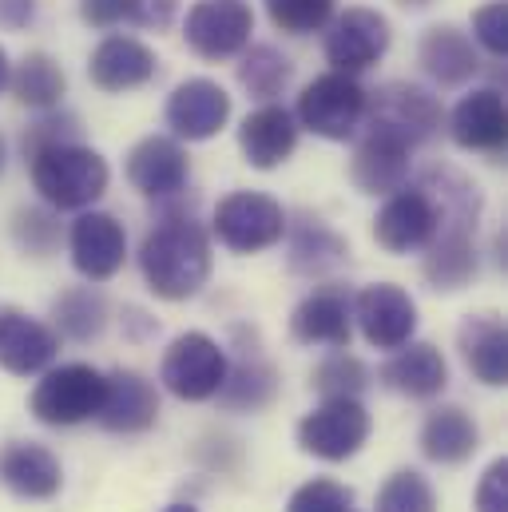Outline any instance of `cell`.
Listing matches in <instances>:
<instances>
[{
    "label": "cell",
    "mask_w": 508,
    "mask_h": 512,
    "mask_svg": "<svg viewBox=\"0 0 508 512\" xmlns=\"http://www.w3.org/2000/svg\"><path fill=\"white\" fill-rule=\"evenodd\" d=\"M179 12V0H127V20L139 28L163 32Z\"/></svg>",
    "instance_id": "42"
},
{
    "label": "cell",
    "mask_w": 508,
    "mask_h": 512,
    "mask_svg": "<svg viewBox=\"0 0 508 512\" xmlns=\"http://www.w3.org/2000/svg\"><path fill=\"white\" fill-rule=\"evenodd\" d=\"M100 405H104V374L88 362L48 366L28 397L32 417L52 429H72V425L92 421Z\"/></svg>",
    "instance_id": "3"
},
{
    "label": "cell",
    "mask_w": 508,
    "mask_h": 512,
    "mask_svg": "<svg viewBox=\"0 0 508 512\" xmlns=\"http://www.w3.org/2000/svg\"><path fill=\"white\" fill-rule=\"evenodd\" d=\"M191 163L179 139L171 135H147L127 155V183L147 199H171L187 187Z\"/></svg>",
    "instance_id": "16"
},
{
    "label": "cell",
    "mask_w": 508,
    "mask_h": 512,
    "mask_svg": "<svg viewBox=\"0 0 508 512\" xmlns=\"http://www.w3.org/2000/svg\"><path fill=\"white\" fill-rule=\"evenodd\" d=\"M290 231V227H286ZM350 255V247H346V239L342 235H334L322 219H298L294 223V231H290V266L298 270V274H326V270H334V266H342Z\"/></svg>",
    "instance_id": "31"
},
{
    "label": "cell",
    "mask_w": 508,
    "mask_h": 512,
    "mask_svg": "<svg viewBox=\"0 0 508 512\" xmlns=\"http://www.w3.org/2000/svg\"><path fill=\"white\" fill-rule=\"evenodd\" d=\"M477 231H465V227H445L433 235V243L425 247V278L433 290H465L473 278H477V243H473Z\"/></svg>",
    "instance_id": "28"
},
{
    "label": "cell",
    "mask_w": 508,
    "mask_h": 512,
    "mask_svg": "<svg viewBox=\"0 0 508 512\" xmlns=\"http://www.w3.org/2000/svg\"><path fill=\"white\" fill-rule=\"evenodd\" d=\"M80 16L88 28H116L127 20V0H80Z\"/></svg>",
    "instance_id": "43"
},
{
    "label": "cell",
    "mask_w": 508,
    "mask_h": 512,
    "mask_svg": "<svg viewBox=\"0 0 508 512\" xmlns=\"http://www.w3.org/2000/svg\"><path fill=\"white\" fill-rule=\"evenodd\" d=\"M473 509L508 512V457H497V461L481 473V485H477V493H473Z\"/></svg>",
    "instance_id": "41"
},
{
    "label": "cell",
    "mask_w": 508,
    "mask_h": 512,
    "mask_svg": "<svg viewBox=\"0 0 508 512\" xmlns=\"http://www.w3.org/2000/svg\"><path fill=\"white\" fill-rule=\"evenodd\" d=\"M12 239L20 243V251H28L32 258H48L60 243V223L44 207H20L12 215Z\"/></svg>",
    "instance_id": "37"
},
{
    "label": "cell",
    "mask_w": 508,
    "mask_h": 512,
    "mask_svg": "<svg viewBox=\"0 0 508 512\" xmlns=\"http://www.w3.org/2000/svg\"><path fill=\"white\" fill-rule=\"evenodd\" d=\"M68 251H72V266L80 270V278L108 282L124 270L127 235L108 211H80V219L68 231Z\"/></svg>",
    "instance_id": "15"
},
{
    "label": "cell",
    "mask_w": 508,
    "mask_h": 512,
    "mask_svg": "<svg viewBox=\"0 0 508 512\" xmlns=\"http://www.w3.org/2000/svg\"><path fill=\"white\" fill-rule=\"evenodd\" d=\"M449 135L465 151H485V155L505 151V139H508L505 96L497 88H477V92L461 96V104L449 112Z\"/></svg>",
    "instance_id": "20"
},
{
    "label": "cell",
    "mask_w": 508,
    "mask_h": 512,
    "mask_svg": "<svg viewBox=\"0 0 508 512\" xmlns=\"http://www.w3.org/2000/svg\"><path fill=\"white\" fill-rule=\"evenodd\" d=\"M155 52L135 36H108L88 60V76L100 92H135L155 80Z\"/></svg>",
    "instance_id": "21"
},
{
    "label": "cell",
    "mask_w": 508,
    "mask_h": 512,
    "mask_svg": "<svg viewBox=\"0 0 508 512\" xmlns=\"http://www.w3.org/2000/svg\"><path fill=\"white\" fill-rule=\"evenodd\" d=\"M60 354V334L20 306H0V370L12 378L44 374Z\"/></svg>",
    "instance_id": "12"
},
{
    "label": "cell",
    "mask_w": 508,
    "mask_h": 512,
    "mask_svg": "<svg viewBox=\"0 0 508 512\" xmlns=\"http://www.w3.org/2000/svg\"><path fill=\"white\" fill-rule=\"evenodd\" d=\"M417 60H421L425 76L437 80L441 88H461L481 72V56H477L469 32H461L457 24H433L421 36Z\"/></svg>",
    "instance_id": "24"
},
{
    "label": "cell",
    "mask_w": 508,
    "mask_h": 512,
    "mask_svg": "<svg viewBox=\"0 0 508 512\" xmlns=\"http://www.w3.org/2000/svg\"><path fill=\"white\" fill-rule=\"evenodd\" d=\"M0 485L20 501H52L64 485L60 457L36 441H12L0 449Z\"/></svg>",
    "instance_id": "19"
},
{
    "label": "cell",
    "mask_w": 508,
    "mask_h": 512,
    "mask_svg": "<svg viewBox=\"0 0 508 512\" xmlns=\"http://www.w3.org/2000/svg\"><path fill=\"white\" fill-rule=\"evenodd\" d=\"M374 421L370 409L358 397H326L318 409H310L298 421V449L318 461H350L370 441Z\"/></svg>",
    "instance_id": "6"
},
{
    "label": "cell",
    "mask_w": 508,
    "mask_h": 512,
    "mask_svg": "<svg viewBox=\"0 0 508 512\" xmlns=\"http://www.w3.org/2000/svg\"><path fill=\"white\" fill-rule=\"evenodd\" d=\"M310 385L326 397H362V389L370 385V370L362 358H354L350 350H334L330 358H322L310 374Z\"/></svg>",
    "instance_id": "34"
},
{
    "label": "cell",
    "mask_w": 508,
    "mask_h": 512,
    "mask_svg": "<svg viewBox=\"0 0 508 512\" xmlns=\"http://www.w3.org/2000/svg\"><path fill=\"white\" fill-rule=\"evenodd\" d=\"M389 52V20L378 8H346L326 32V60L334 72H366Z\"/></svg>",
    "instance_id": "13"
},
{
    "label": "cell",
    "mask_w": 508,
    "mask_h": 512,
    "mask_svg": "<svg viewBox=\"0 0 508 512\" xmlns=\"http://www.w3.org/2000/svg\"><path fill=\"white\" fill-rule=\"evenodd\" d=\"M227 366H231V358L211 334L187 330V334L171 338V346L163 350L159 382L179 401H211L227 382Z\"/></svg>",
    "instance_id": "4"
},
{
    "label": "cell",
    "mask_w": 508,
    "mask_h": 512,
    "mask_svg": "<svg viewBox=\"0 0 508 512\" xmlns=\"http://www.w3.org/2000/svg\"><path fill=\"white\" fill-rule=\"evenodd\" d=\"M8 76H12V64H8V52L0 48V92L8 88Z\"/></svg>",
    "instance_id": "45"
},
{
    "label": "cell",
    "mask_w": 508,
    "mask_h": 512,
    "mask_svg": "<svg viewBox=\"0 0 508 512\" xmlns=\"http://www.w3.org/2000/svg\"><path fill=\"white\" fill-rule=\"evenodd\" d=\"M96 421L108 433H147L159 421V393L135 370H112L104 374V405Z\"/></svg>",
    "instance_id": "18"
},
{
    "label": "cell",
    "mask_w": 508,
    "mask_h": 512,
    "mask_svg": "<svg viewBox=\"0 0 508 512\" xmlns=\"http://www.w3.org/2000/svg\"><path fill=\"white\" fill-rule=\"evenodd\" d=\"M441 231V211L433 203V195L417 183V187H401L393 195H385L378 219H374V239L381 251L389 255H409V251H425L433 243V235Z\"/></svg>",
    "instance_id": "10"
},
{
    "label": "cell",
    "mask_w": 508,
    "mask_h": 512,
    "mask_svg": "<svg viewBox=\"0 0 508 512\" xmlns=\"http://www.w3.org/2000/svg\"><path fill=\"white\" fill-rule=\"evenodd\" d=\"M286 512H354V489L330 477H314L290 493Z\"/></svg>",
    "instance_id": "38"
},
{
    "label": "cell",
    "mask_w": 508,
    "mask_h": 512,
    "mask_svg": "<svg viewBox=\"0 0 508 512\" xmlns=\"http://www.w3.org/2000/svg\"><path fill=\"white\" fill-rule=\"evenodd\" d=\"M290 334L302 346H326V350H350L354 334V302L338 286H322L306 294L290 314Z\"/></svg>",
    "instance_id": "17"
},
{
    "label": "cell",
    "mask_w": 508,
    "mask_h": 512,
    "mask_svg": "<svg viewBox=\"0 0 508 512\" xmlns=\"http://www.w3.org/2000/svg\"><path fill=\"white\" fill-rule=\"evenodd\" d=\"M227 120H231V96L223 84L207 76L183 80L167 96V128L175 131V139H187V143L215 139L227 128Z\"/></svg>",
    "instance_id": "14"
},
{
    "label": "cell",
    "mask_w": 508,
    "mask_h": 512,
    "mask_svg": "<svg viewBox=\"0 0 508 512\" xmlns=\"http://www.w3.org/2000/svg\"><path fill=\"white\" fill-rule=\"evenodd\" d=\"M239 56H243L239 60V84L251 92L254 100H274V96L286 92V84L294 76L290 56H282L274 44H254V48L247 44Z\"/></svg>",
    "instance_id": "33"
},
{
    "label": "cell",
    "mask_w": 508,
    "mask_h": 512,
    "mask_svg": "<svg viewBox=\"0 0 508 512\" xmlns=\"http://www.w3.org/2000/svg\"><path fill=\"white\" fill-rule=\"evenodd\" d=\"M405 8H425V4H433V0H401Z\"/></svg>",
    "instance_id": "47"
},
{
    "label": "cell",
    "mask_w": 508,
    "mask_h": 512,
    "mask_svg": "<svg viewBox=\"0 0 508 512\" xmlns=\"http://www.w3.org/2000/svg\"><path fill=\"white\" fill-rule=\"evenodd\" d=\"M139 270L155 298L187 302L211 278V235L195 215H163L139 247Z\"/></svg>",
    "instance_id": "1"
},
{
    "label": "cell",
    "mask_w": 508,
    "mask_h": 512,
    "mask_svg": "<svg viewBox=\"0 0 508 512\" xmlns=\"http://www.w3.org/2000/svg\"><path fill=\"white\" fill-rule=\"evenodd\" d=\"M473 40L489 52V56H505L508 52V4L505 0H489L473 12Z\"/></svg>",
    "instance_id": "39"
},
{
    "label": "cell",
    "mask_w": 508,
    "mask_h": 512,
    "mask_svg": "<svg viewBox=\"0 0 508 512\" xmlns=\"http://www.w3.org/2000/svg\"><path fill=\"white\" fill-rule=\"evenodd\" d=\"M481 449V429L461 405H437L429 409L421 425V453L433 465H465Z\"/></svg>",
    "instance_id": "27"
},
{
    "label": "cell",
    "mask_w": 508,
    "mask_h": 512,
    "mask_svg": "<svg viewBox=\"0 0 508 512\" xmlns=\"http://www.w3.org/2000/svg\"><path fill=\"white\" fill-rule=\"evenodd\" d=\"M239 147L247 155V163L258 171H274L282 167L294 147H298V120L294 112H286L282 104H262L239 128Z\"/></svg>",
    "instance_id": "23"
},
{
    "label": "cell",
    "mask_w": 508,
    "mask_h": 512,
    "mask_svg": "<svg viewBox=\"0 0 508 512\" xmlns=\"http://www.w3.org/2000/svg\"><path fill=\"white\" fill-rule=\"evenodd\" d=\"M286 227H290V219H286L282 203L262 191H231L215 207V219H211L215 239L235 255L270 251L274 243L286 239Z\"/></svg>",
    "instance_id": "8"
},
{
    "label": "cell",
    "mask_w": 508,
    "mask_h": 512,
    "mask_svg": "<svg viewBox=\"0 0 508 512\" xmlns=\"http://www.w3.org/2000/svg\"><path fill=\"white\" fill-rule=\"evenodd\" d=\"M76 131H80V124H76V116H68V112H44L32 128L24 131V159L32 155V151H40V147H52V143H68V139H76Z\"/></svg>",
    "instance_id": "40"
},
{
    "label": "cell",
    "mask_w": 508,
    "mask_h": 512,
    "mask_svg": "<svg viewBox=\"0 0 508 512\" xmlns=\"http://www.w3.org/2000/svg\"><path fill=\"white\" fill-rule=\"evenodd\" d=\"M4 163H8V143H4V135H0V175H4Z\"/></svg>",
    "instance_id": "46"
},
{
    "label": "cell",
    "mask_w": 508,
    "mask_h": 512,
    "mask_svg": "<svg viewBox=\"0 0 508 512\" xmlns=\"http://www.w3.org/2000/svg\"><path fill=\"white\" fill-rule=\"evenodd\" d=\"M266 4V16L278 32H290V36H310V32H322L334 16V0H262Z\"/></svg>",
    "instance_id": "36"
},
{
    "label": "cell",
    "mask_w": 508,
    "mask_h": 512,
    "mask_svg": "<svg viewBox=\"0 0 508 512\" xmlns=\"http://www.w3.org/2000/svg\"><path fill=\"white\" fill-rule=\"evenodd\" d=\"M409 147L385 139L378 131H366V139L354 151L350 179L362 195H393L409 183Z\"/></svg>",
    "instance_id": "26"
},
{
    "label": "cell",
    "mask_w": 508,
    "mask_h": 512,
    "mask_svg": "<svg viewBox=\"0 0 508 512\" xmlns=\"http://www.w3.org/2000/svg\"><path fill=\"white\" fill-rule=\"evenodd\" d=\"M36 20V0H0V28L24 32Z\"/></svg>",
    "instance_id": "44"
},
{
    "label": "cell",
    "mask_w": 508,
    "mask_h": 512,
    "mask_svg": "<svg viewBox=\"0 0 508 512\" xmlns=\"http://www.w3.org/2000/svg\"><path fill=\"white\" fill-rule=\"evenodd\" d=\"M8 88H12V96H16L24 108H32V112H52V108H60V100H64V92H68V76H64V68H60L48 52H28V56L12 68Z\"/></svg>",
    "instance_id": "29"
},
{
    "label": "cell",
    "mask_w": 508,
    "mask_h": 512,
    "mask_svg": "<svg viewBox=\"0 0 508 512\" xmlns=\"http://www.w3.org/2000/svg\"><path fill=\"white\" fill-rule=\"evenodd\" d=\"M378 512H437V489L417 469H397L378 493Z\"/></svg>",
    "instance_id": "35"
},
{
    "label": "cell",
    "mask_w": 508,
    "mask_h": 512,
    "mask_svg": "<svg viewBox=\"0 0 508 512\" xmlns=\"http://www.w3.org/2000/svg\"><path fill=\"white\" fill-rule=\"evenodd\" d=\"M163 512H199V509H191V505H171V509H163Z\"/></svg>",
    "instance_id": "48"
},
{
    "label": "cell",
    "mask_w": 508,
    "mask_h": 512,
    "mask_svg": "<svg viewBox=\"0 0 508 512\" xmlns=\"http://www.w3.org/2000/svg\"><path fill=\"white\" fill-rule=\"evenodd\" d=\"M294 120L330 143H346L366 120V88L350 72H326L302 88Z\"/></svg>",
    "instance_id": "7"
},
{
    "label": "cell",
    "mask_w": 508,
    "mask_h": 512,
    "mask_svg": "<svg viewBox=\"0 0 508 512\" xmlns=\"http://www.w3.org/2000/svg\"><path fill=\"white\" fill-rule=\"evenodd\" d=\"M52 318H56L52 330L64 334L68 342H96L108 326V302L92 286H72L52 302Z\"/></svg>",
    "instance_id": "32"
},
{
    "label": "cell",
    "mask_w": 508,
    "mask_h": 512,
    "mask_svg": "<svg viewBox=\"0 0 508 512\" xmlns=\"http://www.w3.org/2000/svg\"><path fill=\"white\" fill-rule=\"evenodd\" d=\"M32 167V187L52 211H88L104 191H108V159L76 139L52 143L28 155Z\"/></svg>",
    "instance_id": "2"
},
{
    "label": "cell",
    "mask_w": 508,
    "mask_h": 512,
    "mask_svg": "<svg viewBox=\"0 0 508 512\" xmlns=\"http://www.w3.org/2000/svg\"><path fill=\"white\" fill-rule=\"evenodd\" d=\"M461 358L469 374L481 385H505L508 382V330L501 314H469L457 330Z\"/></svg>",
    "instance_id": "25"
},
{
    "label": "cell",
    "mask_w": 508,
    "mask_h": 512,
    "mask_svg": "<svg viewBox=\"0 0 508 512\" xmlns=\"http://www.w3.org/2000/svg\"><path fill=\"white\" fill-rule=\"evenodd\" d=\"M354 322L374 350H397L417 334V302L397 282H374L354 298Z\"/></svg>",
    "instance_id": "11"
},
{
    "label": "cell",
    "mask_w": 508,
    "mask_h": 512,
    "mask_svg": "<svg viewBox=\"0 0 508 512\" xmlns=\"http://www.w3.org/2000/svg\"><path fill=\"white\" fill-rule=\"evenodd\" d=\"M254 12L247 0H195L183 20V40L203 60H231L251 44Z\"/></svg>",
    "instance_id": "9"
},
{
    "label": "cell",
    "mask_w": 508,
    "mask_h": 512,
    "mask_svg": "<svg viewBox=\"0 0 508 512\" xmlns=\"http://www.w3.org/2000/svg\"><path fill=\"white\" fill-rule=\"evenodd\" d=\"M381 385L413 397V401H429L449 385V366L441 358L437 346L429 342H405L397 350H389L385 366H381Z\"/></svg>",
    "instance_id": "22"
},
{
    "label": "cell",
    "mask_w": 508,
    "mask_h": 512,
    "mask_svg": "<svg viewBox=\"0 0 508 512\" xmlns=\"http://www.w3.org/2000/svg\"><path fill=\"white\" fill-rule=\"evenodd\" d=\"M274 389H278V374L270 370V362H262L258 354H247L235 366H227V382L215 393V401L227 413H258L274 401Z\"/></svg>",
    "instance_id": "30"
},
{
    "label": "cell",
    "mask_w": 508,
    "mask_h": 512,
    "mask_svg": "<svg viewBox=\"0 0 508 512\" xmlns=\"http://www.w3.org/2000/svg\"><path fill=\"white\" fill-rule=\"evenodd\" d=\"M441 100L425 92L421 84H385L381 92L366 96V128L401 143V147H421L441 131Z\"/></svg>",
    "instance_id": "5"
}]
</instances>
